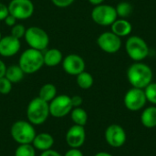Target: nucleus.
<instances>
[{
  "label": "nucleus",
  "mask_w": 156,
  "mask_h": 156,
  "mask_svg": "<svg viewBox=\"0 0 156 156\" xmlns=\"http://www.w3.org/2000/svg\"><path fill=\"white\" fill-rule=\"evenodd\" d=\"M154 73L150 66L144 62H134L127 69V80L133 88L144 89L153 81Z\"/></svg>",
  "instance_id": "obj_1"
},
{
  "label": "nucleus",
  "mask_w": 156,
  "mask_h": 156,
  "mask_svg": "<svg viewBox=\"0 0 156 156\" xmlns=\"http://www.w3.org/2000/svg\"><path fill=\"white\" fill-rule=\"evenodd\" d=\"M27 120L33 125H41L45 123L50 116L49 104L39 97L32 99L27 104L26 111Z\"/></svg>",
  "instance_id": "obj_2"
},
{
  "label": "nucleus",
  "mask_w": 156,
  "mask_h": 156,
  "mask_svg": "<svg viewBox=\"0 0 156 156\" xmlns=\"http://www.w3.org/2000/svg\"><path fill=\"white\" fill-rule=\"evenodd\" d=\"M18 66L25 74H34L37 72L44 66L43 52L30 48L24 50L19 57Z\"/></svg>",
  "instance_id": "obj_3"
},
{
  "label": "nucleus",
  "mask_w": 156,
  "mask_h": 156,
  "mask_svg": "<svg viewBox=\"0 0 156 156\" xmlns=\"http://www.w3.org/2000/svg\"><path fill=\"white\" fill-rule=\"evenodd\" d=\"M36 134L35 125L27 120L16 121L10 128V135L17 144H32Z\"/></svg>",
  "instance_id": "obj_4"
},
{
  "label": "nucleus",
  "mask_w": 156,
  "mask_h": 156,
  "mask_svg": "<svg viewBox=\"0 0 156 156\" xmlns=\"http://www.w3.org/2000/svg\"><path fill=\"white\" fill-rule=\"evenodd\" d=\"M125 51L129 58L134 62H141L149 55V47L139 36H131L125 42Z\"/></svg>",
  "instance_id": "obj_5"
},
{
  "label": "nucleus",
  "mask_w": 156,
  "mask_h": 156,
  "mask_svg": "<svg viewBox=\"0 0 156 156\" xmlns=\"http://www.w3.org/2000/svg\"><path fill=\"white\" fill-rule=\"evenodd\" d=\"M30 48L44 52L49 45V37L48 33L38 27H29L26 30L24 37Z\"/></svg>",
  "instance_id": "obj_6"
},
{
  "label": "nucleus",
  "mask_w": 156,
  "mask_h": 156,
  "mask_svg": "<svg viewBox=\"0 0 156 156\" xmlns=\"http://www.w3.org/2000/svg\"><path fill=\"white\" fill-rule=\"evenodd\" d=\"M90 16L94 23L102 27L112 26V24L118 18L115 7L105 4L94 6L91 10Z\"/></svg>",
  "instance_id": "obj_7"
},
{
  "label": "nucleus",
  "mask_w": 156,
  "mask_h": 156,
  "mask_svg": "<svg viewBox=\"0 0 156 156\" xmlns=\"http://www.w3.org/2000/svg\"><path fill=\"white\" fill-rule=\"evenodd\" d=\"M49 113L54 118H63L70 113L73 109L71 99L69 95H57L49 103Z\"/></svg>",
  "instance_id": "obj_8"
},
{
  "label": "nucleus",
  "mask_w": 156,
  "mask_h": 156,
  "mask_svg": "<svg viewBox=\"0 0 156 156\" xmlns=\"http://www.w3.org/2000/svg\"><path fill=\"white\" fill-rule=\"evenodd\" d=\"M9 14L16 20H26L32 16L35 11L31 0H11L8 4Z\"/></svg>",
  "instance_id": "obj_9"
},
{
  "label": "nucleus",
  "mask_w": 156,
  "mask_h": 156,
  "mask_svg": "<svg viewBox=\"0 0 156 156\" xmlns=\"http://www.w3.org/2000/svg\"><path fill=\"white\" fill-rule=\"evenodd\" d=\"M147 102L144 90L143 89L132 88L124 95L123 103L127 110L131 112H138L144 108Z\"/></svg>",
  "instance_id": "obj_10"
},
{
  "label": "nucleus",
  "mask_w": 156,
  "mask_h": 156,
  "mask_svg": "<svg viewBox=\"0 0 156 156\" xmlns=\"http://www.w3.org/2000/svg\"><path fill=\"white\" fill-rule=\"evenodd\" d=\"M97 44L103 52L108 54H115L122 48V39L112 31H106L98 37Z\"/></svg>",
  "instance_id": "obj_11"
},
{
  "label": "nucleus",
  "mask_w": 156,
  "mask_h": 156,
  "mask_svg": "<svg viewBox=\"0 0 156 156\" xmlns=\"http://www.w3.org/2000/svg\"><path fill=\"white\" fill-rule=\"evenodd\" d=\"M106 143L112 148H120L123 146L127 141L125 130L119 124L109 125L104 133Z\"/></svg>",
  "instance_id": "obj_12"
},
{
  "label": "nucleus",
  "mask_w": 156,
  "mask_h": 156,
  "mask_svg": "<svg viewBox=\"0 0 156 156\" xmlns=\"http://www.w3.org/2000/svg\"><path fill=\"white\" fill-rule=\"evenodd\" d=\"M63 70L70 75V76H77L80 73L85 70V61L80 55L77 54H69L63 58L61 62Z\"/></svg>",
  "instance_id": "obj_13"
},
{
  "label": "nucleus",
  "mask_w": 156,
  "mask_h": 156,
  "mask_svg": "<svg viewBox=\"0 0 156 156\" xmlns=\"http://www.w3.org/2000/svg\"><path fill=\"white\" fill-rule=\"evenodd\" d=\"M65 140L69 148L80 149L86 141V131L84 126L73 124L66 133Z\"/></svg>",
  "instance_id": "obj_14"
},
{
  "label": "nucleus",
  "mask_w": 156,
  "mask_h": 156,
  "mask_svg": "<svg viewBox=\"0 0 156 156\" xmlns=\"http://www.w3.org/2000/svg\"><path fill=\"white\" fill-rule=\"evenodd\" d=\"M20 48V39H17L11 35L2 37L0 39V56L4 58H10L16 55Z\"/></svg>",
  "instance_id": "obj_15"
},
{
  "label": "nucleus",
  "mask_w": 156,
  "mask_h": 156,
  "mask_svg": "<svg viewBox=\"0 0 156 156\" xmlns=\"http://www.w3.org/2000/svg\"><path fill=\"white\" fill-rule=\"evenodd\" d=\"M55 144L54 137L48 133H37L33 142L32 145L37 151L45 152L53 148Z\"/></svg>",
  "instance_id": "obj_16"
},
{
  "label": "nucleus",
  "mask_w": 156,
  "mask_h": 156,
  "mask_svg": "<svg viewBox=\"0 0 156 156\" xmlns=\"http://www.w3.org/2000/svg\"><path fill=\"white\" fill-rule=\"evenodd\" d=\"M112 32L120 37L130 36L133 30L132 24L126 18H117L111 26Z\"/></svg>",
  "instance_id": "obj_17"
},
{
  "label": "nucleus",
  "mask_w": 156,
  "mask_h": 156,
  "mask_svg": "<svg viewBox=\"0 0 156 156\" xmlns=\"http://www.w3.org/2000/svg\"><path fill=\"white\" fill-rule=\"evenodd\" d=\"M44 56V65L47 67H56L60 64L63 60L62 52L58 48L46 49L43 52Z\"/></svg>",
  "instance_id": "obj_18"
},
{
  "label": "nucleus",
  "mask_w": 156,
  "mask_h": 156,
  "mask_svg": "<svg viewBox=\"0 0 156 156\" xmlns=\"http://www.w3.org/2000/svg\"><path fill=\"white\" fill-rule=\"evenodd\" d=\"M142 124L148 129L156 127V106H149L145 108L141 114Z\"/></svg>",
  "instance_id": "obj_19"
},
{
  "label": "nucleus",
  "mask_w": 156,
  "mask_h": 156,
  "mask_svg": "<svg viewBox=\"0 0 156 156\" xmlns=\"http://www.w3.org/2000/svg\"><path fill=\"white\" fill-rule=\"evenodd\" d=\"M25 73L22 70V69L18 66V64H12L8 67H6L5 77L10 80L13 84L20 82L24 79Z\"/></svg>",
  "instance_id": "obj_20"
},
{
  "label": "nucleus",
  "mask_w": 156,
  "mask_h": 156,
  "mask_svg": "<svg viewBox=\"0 0 156 156\" xmlns=\"http://www.w3.org/2000/svg\"><path fill=\"white\" fill-rule=\"evenodd\" d=\"M69 115H70V119L72 122L75 125L85 126L88 122V113L81 107L73 108Z\"/></svg>",
  "instance_id": "obj_21"
},
{
  "label": "nucleus",
  "mask_w": 156,
  "mask_h": 156,
  "mask_svg": "<svg viewBox=\"0 0 156 156\" xmlns=\"http://www.w3.org/2000/svg\"><path fill=\"white\" fill-rule=\"evenodd\" d=\"M58 95L57 88L52 83H46L44 84L38 92V97L47 102H50L56 96Z\"/></svg>",
  "instance_id": "obj_22"
},
{
  "label": "nucleus",
  "mask_w": 156,
  "mask_h": 156,
  "mask_svg": "<svg viewBox=\"0 0 156 156\" xmlns=\"http://www.w3.org/2000/svg\"><path fill=\"white\" fill-rule=\"evenodd\" d=\"M76 82L80 89L89 90L92 87L94 83V79L90 73L84 70L83 72L76 76Z\"/></svg>",
  "instance_id": "obj_23"
},
{
  "label": "nucleus",
  "mask_w": 156,
  "mask_h": 156,
  "mask_svg": "<svg viewBox=\"0 0 156 156\" xmlns=\"http://www.w3.org/2000/svg\"><path fill=\"white\" fill-rule=\"evenodd\" d=\"M115 9H116L117 16H120L121 18H127L133 13V5L126 1L118 3Z\"/></svg>",
  "instance_id": "obj_24"
},
{
  "label": "nucleus",
  "mask_w": 156,
  "mask_h": 156,
  "mask_svg": "<svg viewBox=\"0 0 156 156\" xmlns=\"http://www.w3.org/2000/svg\"><path fill=\"white\" fill-rule=\"evenodd\" d=\"M37 150L31 144H18L15 150L14 156H36Z\"/></svg>",
  "instance_id": "obj_25"
},
{
  "label": "nucleus",
  "mask_w": 156,
  "mask_h": 156,
  "mask_svg": "<svg viewBox=\"0 0 156 156\" xmlns=\"http://www.w3.org/2000/svg\"><path fill=\"white\" fill-rule=\"evenodd\" d=\"M144 90L147 101L156 106V82L152 81L148 86L144 89Z\"/></svg>",
  "instance_id": "obj_26"
},
{
  "label": "nucleus",
  "mask_w": 156,
  "mask_h": 156,
  "mask_svg": "<svg viewBox=\"0 0 156 156\" xmlns=\"http://www.w3.org/2000/svg\"><path fill=\"white\" fill-rule=\"evenodd\" d=\"M27 28L25 27L24 25L22 24H16L11 27V36L15 37L17 39H21L22 37H25Z\"/></svg>",
  "instance_id": "obj_27"
},
{
  "label": "nucleus",
  "mask_w": 156,
  "mask_h": 156,
  "mask_svg": "<svg viewBox=\"0 0 156 156\" xmlns=\"http://www.w3.org/2000/svg\"><path fill=\"white\" fill-rule=\"evenodd\" d=\"M13 83L8 80L5 77L0 78V94L2 95H7L12 90Z\"/></svg>",
  "instance_id": "obj_28"
},
{
  "label": "nucleus",
  "mask_w": 156,
  "mask_h": 156,
  "mask_svg": "<svg viewBox=\"0 0 156 156\" xmlns=\"http://www.w3.org/2000/svg\"><path fill=\"white\" fill-rule=\"evenodd\" d=\"M75 0H51L54 5L59 8H65L69 5H71L74 3Z\"/></svg>",
  "instance_id": "obj_29"
},
{
  "label": "nucleus",
  "mask_w": 156,
  "mask_h": 156,
  "mask_svg": "<svg viewBox=\"0 0 156 156\" xmlns=\"http://www.w3.org/2000/svg\"><path fill=\"white\" fill-rule=\"evenodd\" d=\"M9 15L8 6L3 3H0V21H4L5 18Z\"/></svg>",
  "instance_id": "obj_30"
},
{
  "label": "nucleus",
  "mask_w": 156,
  "mask_h": 156,
  "mask_svg": "<svg viewBox=\"0 0 156 156\" xmlns=\"http://www.w3.org/2000/svg\"><path fill=\"white\" fill-rule=\"evenodd\" d=\"M70 99H71V103H72L73 108L81 107V105L83 103V99L80 95H74V96L70 97Z\"/></svg>",
  "instance_id": "obj_31"
},
{
  "label": "nucleus",
  "mask_w": 156,
  "mask_h": 156,
  "mask_svg": "<svg viewBox=\"0 0 156 156\" xmlns=\"http://www.w3.org/2000/svg\"><path fill=\"white\" fill-rule=\"evenodd\" d=\"M63 156H84L83 153L77 148H69Z\"/></svg>",
  "instance_id": "obj_32"
},
{
  "label": "nucleus",
  "mask_w": 156,
  "mask_h": 156,
  "mask_svg": "<svg viewBox=\"0 0 156 156\" xmlns=\"http://www.w3.org/2000/svg\"><path fill=\"white\" fill-rule=\"evenodd\" d=\"M4 22H5V24L6 25V26H8V27H13V26H15L16 24V17H14L12 15H8L5 18V20H4Z\"/></svg>",
  "instance_id": "obj_33"
},
{
  "label": "nucleus",
  "mask_w": 156,
  "mask_h": 156,
  "mask_svg": "<svg viewBox=\"0 0 156 156\" xmlns=\"http://www.w3.org/2000/svg\"><path fill=\"white\" fill-rule=\"evenodd\" d=\"M39 156H63L61 154H59L58 151L56 150H53V149H50V150H48V151H45V152H41L40 155Z\"/></svg>",
  "instance_id": "obj_34"
},
{
  "label": "nucleus",
  "mask_w": 156,
  "mask_h": 156,
  "mask_svg": "<svg viewBox=\"0 0 156 156\" xmlns=\"http://www.w3.org/2000/svg\"><path fill=\"white\" fill-rule=\"evenodd\" d=\"M5 70H6V65L2 59H0V78L5 77Z\"/></svg>",
  "instance_id": "obj_35"
},
{
  "label": "nucleus",
  "mask_w": 156,
  "mask_h": 156,
  "mask_svg": "<svg viewBox=\"0 0 156 156\" xmlns=\"http://www.w3.org/2000/svg\"><path fill=\"white\" fill-rule=\"evenodd\" d=\"M90 4H91L92 5L96 6V5H101L103 4L104 0H88Z\"/></svg>",
  "instance_id": "obj_36"
},
{
  "label": "nucleus",
  "mask_w": 156,
  "mask_h": 156,
  "mask_svg": "<svg viewBox=\"0 0 156 156\" xmlns=\"http://www.w3.org/2000/svg\"><path fill=\"white\" fill-rule=\"evenodd\" d=\"M94 156H113L112 154H111L110 153H107V152H99L97 153Z\"/></svg>",
  "instance_id": "obj_37"
},
{
  "label": "nucleus",
  "mask_w": 156,
  "mask_h": 156,
  "mask_svg": "<svg viewBox=\"0 0 156 156\" xmlns=\"http://www.w3.org/2000/svg\"><path fill=\"white\" fill-rule=\"evenodd\" d=\"M2 38V34H1V32H0V39Z\"/></svg>",
  "instance_id": "obj_38"
}]
</instances>
